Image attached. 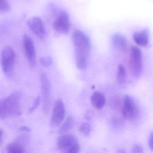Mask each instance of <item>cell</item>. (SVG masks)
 I'll return each instance as SVG.
<instances>
[{"label":"cell","instance_id":"6da1fadb","mask_svg":"<svg viewBox=\"0 0 153 153\" xmlns=\"http://www.w3.org/2000/svg\"><path fill=\"white\" fill-rule=\"evenodd\" d=\"M72 40L76 66L79 69L84 70L87 68L88 56L91 50L90 39L85 33L76 30L72 34Z\"/></svg>","mask_w":153,"mask_h":153},{"label":"cell","instance_id":"7a4b0ae2","mask_svg":"<svg viewBox=\"0 0 153 153\" xmlns=\"http://www.w3.org/2000/svg\"><path fill=\"white\" fill-rule=\"evenodd\" d=\"M21 95L16 92L0 100V118L6 119L20 113L19 103Z\"/></svg>","mask_w":153,"mask_h":153},{"label":"cell","instance_id":"3957f363","mask_svg":"<svg viewBox=\"0 0 153 153\" xmlns=\"http://www.w3.org/2000/svg\"><path fill=\"white\" fill-rule=\"evenodd\" d=\"M58 147L62 152L68 153H77L80 147L77 138L71 135L61 136L57 140Z\"/></svg>","mask_w":153,"mask_h":153},{"label":"cell","instance_id":"277c9868","mask_svg":"<svg viewBox=\"0 0 153 153\" xmlns=\"http://www.w3.org/2000/svg\"><path fill=\"white\" fill-rule=\"evenodd\" d=\"M129 67L131 72L135 77H139L143 68L142 53L139 48L132 46L130 49Z\"/></svg>","mask_w":153,"mask_h":153},{"label":"cell","instance_id":"5b68a950","mask_svg":"<svg viewBox=\"0 0 153 153\" xmlns=\"http://www.w3.org/2000/svg\"><path fill=\"white\" fill-rule=\"evenodd\" d=\"M41 87L42 99V109L45 113H49L51 107V85L48 76L43 74L41 76Z\"/></svg>","mask_w":153,"mask_h":153},{"label":"cell","instance_id":"8992f818","mask_svg":"<svg viewBox=\"0 0 153 153\" xmlns=\"http://www.w3.org/2000/svg\"><path fill=\"white\" fill-rule=\"evenodd\" d=\"M16 54L10 46L4 48L1 55V65L3 72L7 75L11 74L15 65Z\"/></svg>","mask_w":153,"mask_h":153},{"label":"cell","instance_id":"52a82bcc","mask_svg":"<svg viewBox=\"0 0 153 153\" xmlns=\"http://www.w3.org/2000/svg\"><path fill=\"white\" fill-rule=\"evenodd\" d=\"M122 112L124 117L129 120L134 119L137 115V107L134 99L129 95L123 96Z\"/></svg>","mask_w":153,"mask_h":153},{"label":"cell","instance_id":"ba28073f","mask_svg":"<svg viewBox=\"0 0 153 153\" xmlns=\"http://www.w3.org/2000/svg\"><path fill=\"white\" fill-rule=\"evenodd\" d=\"M23 45L27 59L30 66L34 67L36 64V52L33 41L27 34L23 36Z\"/></svg>","mask_w":153,"mask_h":153},{"label":"cell","instance_id":"9c48e42d","mask_svg":"<svg viewBox=\"0 0 153 153\" xmlns=\"http://www.w3.org/2000/svg\"><path fill=\"white\" fill-rule=\"evenodd\" d=\"M66 115V109L62 100H58L54 104L51 119V125L53 127L59 126L64 120Z\"/></svg>","mask_w":153,"mask_h":153},{"label":"cell","instance_id":"30bf717a","mask_svg":"<svg viewBox=\"0 0 153 153\" xmlns=\"http://www.w3.org/2000/svg\"><path fill=\"white\" fill-rule=\"evenodd\" d=\"M53 28L57 32L67 34L70 29V22L68 14L65 10L59 13L53 24Z\"/></svg>","mask_w":153,"mask_h":153},{"label":"cell","instance_id":"8fae6325","mask_svg":"<svg viewBox=\"0 0 153 153\" xmlns=\"http://www.w3.org/2000/svg\"><path fill=\"white\" fill-rule=\"evenodd\" d=\"M27 26L36 36L44 39L46 36V31L42 20L39 17H33L27 21Z\"/></svg>","mask_w":153,"mask_h":153},{"label":"cell","instance_id":"7c38bea8","mask_svg":"<svg viewBox=\"0 0 153 153\" xmlns=\"http://www.w3.org/2000/svg\"><path fill=\"white\" fill-rule=\"evenodd\" d=\"M90 99L92 105L97 110H101L103 108L105 104V96L100 92H94L91 96Z\"/></svg>","mask_w":153,"mask_h":153},{"label":"cell","instance_id":"4fadbf2b","mask_svg":"<svg viewBox=\"0 0 153 153\" xmlns=\"http://www.w3.org/2000/svg\"><path fill=\"white\" fill-rule=\"evenodd\" d=\"M133 38L134 42L140 46H146L148 45L149 36L147 30H142L135 33Z\"/></svg>","mask_w":153,"mask_h":153},{"label":"cell","instance_id":"5bb4252c","mask_svg":"<svg viewBox=\"0 0 153 153\" xmlns=\"http://www.w3.org/2000/svg\"><path fill=\"white\" fill-rule=\"evenodd\" d=\"M113 42L115 46L122 51H125L128 47V42L125 37L122 35H114L113 36Z\"/></svg>","mask_w":153,"mask_h":153},{"label":"cell","instance_id":"9a60e30c","mask_svg":"<svg viewBox=\"0 0 153 153\" xmlns=\"http://www.w3.org/2000/svg\"><path fill=\"white\" fill-rule=\"evenodd\" d=\"M7 150L10 153H23L25 152V147L15 140L7 145Z\"/></svg>","mask_w":153,"mask_h":153},{"label":"cell","instance_id":"2e32d148","mask_svg":"<svg viewBox=\"0 0 153 153\" xmlns=\"http://www.w3.org/2000/svg\"><path fill=\"white\" fill-rule=\"evenodd\" d=\"M127 77V72L125 67L122 64H120L117 69V81L120 85L123 84L125 82Z\"/></svg>","mask_w":153,"mask_h":153},{"label":"cell","instance_id":"e0dca14e","mask_svg":"<svg viewBox=\"0 0 153 153\" xmlns=\"http://www.w3.org/2000/svg\"><path fill=\"white\" fill-rule=\"evenodd\" d=\"M74 123L75 121L73 117L72 116H69L61 127L59 130L60 132L64 133L68 131L73 128Z\"/></svg>","mask_w":153,"mask_h":153},{"label":"cell","instance_id":"ac0fdd59","mask_svg":"<svg viewBox=\"0 0 153 153\" xmlns=\"http://www.w3.org/2000/svg\"><path fill=\"white\" fill-rule=\"evenodd\" d=\"M91 131V127L89 123H84L80 125L79 131L80 134L83 136H87L90 134Z\"/></svg>","mask_w":153,"mask_h":153},{"label":"cell","instance_id":"d6986e66","mask_svg":"<svg viewBox=\"0 0 153 153\" xmlns=\"http://www.w3.org/2000/svg\"><path fill=\"white\" fill-rule=\"evenodd\" d=\"M15 140L25 147L30 142V137L27 134H23L19 136Z\"/></svg>","mask_w":153,"mask_h":153},{"label":"cell","instance_id":"ffe728a7","mask_svg":"<svg viewBox=\"0 0 153 153\" xmlns=\"http://www.w3.org/2000/svg\"><path fill=\"white\" fill-rule=\"evenodd\" d=\"M10 6L7 0H0V11L9 12L10 10Z\"/></svg>","mask_w":153,"mask_h":153},{"label":"cell","instance_id":"44dd1931","mask_svg":"<svg viewBox=\"0 0 153 153\" xmlns=\"http://www.w3.org/2000/svg\"><path fill=\"white\" fill-rule=\"evenodd\" d=\"M40 61L42 65L45 67H49L52 63V59L49 56L42 57Z\"/></svg>","mask_w":153,"mask_h":153},{"label":"cell","instance_id":"7402d4cb","mask_svg":"<svg viewBox=\"0 0 153 153\" xmlns=\"http://www.w3.org/2000/svg\"><path fill=\"white\" fill-rule=\"evenodd\" d=\"M40 102H41V97H38L36 98L35 100L34 101L33 105L29 109V112L30 113L33 112L34 111H35L36 109H37L40 104Z\"/></svg>","mask_w":153,"mask_h":153},{"label":"cell","instance_id":"603a6c76","mask_svg":"<svg viewBox=\"0 0 153 153\" xmlns=\"http://www.w3.org/2000/svg\"><path fill=\"white\" fill-rule=\"evenodd\" d=\"M131 152L132 153H144V149L140 144H135L132 147Z\"/></svg>","mask_w":153,"mask_h":153},{"label":"cell","instance_id":"cb8c5ba5","mask_svg":"<svg viewBox=\"0 0 153 153\" xmlns=\"http://www.w3.org/2000/svg\"><path fill=\"white\" fill-rule=\"evenodd\" d=\"M94 116V112L90 111V110L87 111L85 114V118L88 120H92Z\"/></svg>","mask_w":153,"mask_h":153},{"label":"cell","instance_id":"d4e9b609","mask_svg":"<svg viewBox=\"0 0 153 153\" xmlns=\"http://www.w3.org/2000/svg\"><path fill=\"white\" fill-rule=\"evenodd\" d=\"M149 146L151 150H153V134L152 132H151V134L149 136V138L148 140Z\"/></svg>","mask_w":153,"mask_h":153},{"label":"cell","instance_id":"484cf974","mask_svg":"<svg viewBox=\"0 0 153 153\" xmlns=\"http://www.w3.org/2000/svg\"><path fill=\"white\" fill-rule=\"evenodd\" d=\"M20 130L22 131H31V129L30 128L27 127V126H22L20 128Z\"/></svg>","mask_w":153,"mask_h":153},{"label":"cell","instance_id":"4316f807","mask_svg":"<svg viewBox=\"0 0 153 153\" xmlns=\"http://www.w3.org/2000/svg\"><path fill=\"white\" fill-rule=\"evenodd\" d=\"M2 134H3V131L0 129V139L1 138V137L2 136Z\"/></svg>","mask_w":153,"mask_h":153},{"label":"cell","instance_id":"83f0119b","mask_svg":"<svg viewBox=\"0 0 153 153\" xmlns=\"http://www.w3.org/2000/svg\"><path fill=\"white\" fill-rule=\"evenodd\" d=\"M117 152H118V153H125V151H124V150H123V149H121V150H120V151H117Z\"/></svg>","mask_w":153,"mask_h":153}]
</instances>
